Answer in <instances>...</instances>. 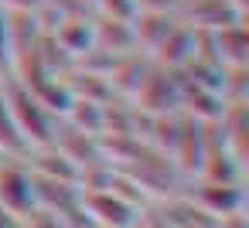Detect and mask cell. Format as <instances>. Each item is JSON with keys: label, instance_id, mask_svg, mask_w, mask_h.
<instances>
[{"label": "cell", "instance_id": "1", "mask_svg": "<svg viewBox=\"0 0 249 228\" xmlns=\"http://www.w3.org/2000/svg\"><path fill=\"white\" fill-rule=\"evenodd\" d=\"M24 140L18 133V123L11 116V106H7V89L0 82V150H21Z\"/></svg>", "mask_w": 249, "mask_h": 228}, {"label": "cell", "instance_id": "2", "mask_svg": "<svg viewBox=\"0 0 249 228\" xmlns=\"http://www.w3.org/2000/svg\"><path fill=\"white\" fill-rule=\"evenodd\" d=\"M14 62L11 55V28H7V7L0 4V72H4L7 65Z\"/></svg>", "mask_w": 249, "mask_h": 228}, {"label": "cell", "instance_id": "3", "mask_svg": "<svg viewBox=\"0 0 249 228\" xmlns=\"http://www.w3.org/2000/svg\"><path fill=\"white\" fill-rule=\"evenodd\" d=\"M137 7H143V11H171V7H178L181 0H133Z\"/></svg>", "mask_w": 249, "mask_h": 228}]
</instances>
